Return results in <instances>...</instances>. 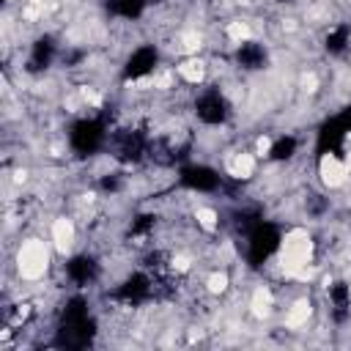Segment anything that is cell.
<instances>
[{
  "instance_id": "obj_1",
  "label": "cell",
  "mask_w": 351,
  "mask_h": 351,
  "mask_svg": "<svg viewBox=\"0 0 351 351\" xmlns=\"http://www.w3.org/2000/svg\"><path fill=\"white\" fill-rule=\"evenodd\" d=\"M315 176H318V184L329 192L346 189L351 184V173L340 151H324L315 162Z\"/></svg>"
}]
</instances>
